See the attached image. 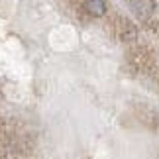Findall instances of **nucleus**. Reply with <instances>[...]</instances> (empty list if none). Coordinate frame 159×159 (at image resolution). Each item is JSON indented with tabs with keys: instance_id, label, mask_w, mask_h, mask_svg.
Instances as JSON below:
<instances>
[{
	"instance_id": "1",
	"label": "nucleus",
	"mask_w": 159,
	"mask_h": 159,
	"mask_svg": "<svg viewBox=\"0 0 159 159\" xmlns=\"http://www.w3.org/2000/svg\"><path fill=\"white\" fill-rule=\"evenodd\" d=\"M84 10H87L90 16L100 18V16H104V12H106V2L104 0H84Z\"/></svg>"
},
{
	"instance_id": "2",
	"label": "nucleus",
	"mask_w": 159,
	"mask_h": 159,
	"mask_svg": "<svg viewBox=\"0 0 159 159\" xmlns=\"http://www.w3.org/2000/svg\"><path fill=\"white\" fill-rule=\"evenodd\" d=\"M132 8L136 10L138 16L148 18L151 12H153V2H151V0H132Z\"/></svg>"
}]
</instances>
